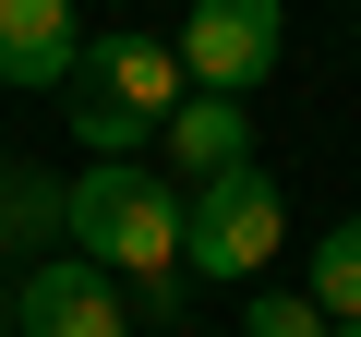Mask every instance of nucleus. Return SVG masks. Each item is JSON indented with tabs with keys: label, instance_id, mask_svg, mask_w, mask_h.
<instances>
[{
	"label": "nucleus",
	"instance_id": "4468645a",
	"mask_svg": "<svg viewBox=\"0 0 361 337\" xmlns=\"http://www.w3.org/2000/svg\"><path fill=\"white\" fill-rule=\"evenodd\" d=\"M0 168H13V157H0Z\"/></svg>",
	"mask_w": 361,
	"mask_h": 337
},
{
	"label": "nucleus",
	"instance_id": "20e7f679",
	"mask_svg": "<svg viewBox=\"0 0 361 337\" xmlns=\"http://www.w3.org/2000/svg\"><path fill=\"white\" fill-rule=\"evenodd\" d=\"M277 37H289V0H193L180 13V73L205 97H253L277 73Z\"/></svg>",
	"mask_w": 361,
	"mask_h": 337
},
{
	"label": "nucleus",
	"instance_id": "f03ea898",
	"mask_svg": "<svg viewBox=\"0 0 361 337\" xmlns=\"http://www.w3.org/2000/svg\"><path fill=\"white\" fill-rule=\"evenodd\" d=\"M73 145H97V157H133V145H157L169 133V109L193 97V73H180V49L169 37H85V61H73Z\"/></svg>",
	"mask_w": 361,
	"mask_h": 337
},
{
	"label": "nucleus",
	"instance_id": "0eeeda50",
	"mask_svg": "<svg viewBox=\"0 0 361 337\" xmlns=\"http://www.w3.org/2000/svg\"><path fill=\"white\" fill-rule=\"evenodd\" d=\"M73 61H85L73 0H0V85L49 97V85H73Z\"/></svg>",
	"mask_w": 361,
	"mask_h": 337
},
{
	"label": "nucleus",
	"instance_id": "39448f33",
	"mask_svg": "<svg viewBox=\"0 0 361 337\" xmlns=\"http://www.w3.org/2000/svg\"><path fill=\"white\" fill-rule=\"evenodd\" d=\"M13 325H25V337H133V289H121L97 253H49V265H25V289H13Z\"/></svg>",
	"mask_w": 361,
	"mask_h": 337
},
{
	"label": "nucleus",
	"instance_id": "f8f14e48",
	"mask_svg": "<svg viewBox=\"0 0 361 337\" xmlns=\"http://www.w3.org/2000/svg\"><path fill=\"white\" fill-rule=\"evenodd\" d=\"M325 337H361V325H325Z\"/></svg>",
	"mask_w": 361,
	"mask_h": 337
},
{
	"label": "nucleus",
	"instance_id": "6e6552de",
	"mask_svg": "<svg viewBox=\"0 0 361 337\" xmlns=\"http://www.w3.org/2000/svg\"><path fill=\"white\" fill-rule=\"evenodd\" d=\"M61 229H73V181H49V168H0V253L61 241Z\"/></svg>",
	"mask_w": 361,
	"mask_h": 337
},
{
	"label": "nucleus",
	"instance_id": "9b49d317",
	"mask_svg": "<svg viewBox=\"0 0 361 337\" xmlns=\"http://www.w3.org/2000/svg\"><path fill=\"white\" fill-rule=\"evenodd\" d=\"M180 301H193V277H133V325L180 337Z\"/></svg>",
	"mask_w": 361,
	"mask_h": 337
},
{
	"label": "nucleus",
	"instance_id": "1a4fd4ad",
	"mask_svg": "<svg viewBox=\"0 0 361 337\" xmlns=\"http://www.w3.org/2000/svg\"><path fill=\"white\" fill-rule=\"evenodd\" d=\"M313 301H325V325H361V217H337L325 241H313V277H301Z\"/></svg>",
	"mask_w": 361,
	"mask_h": 337
},
{
	"label": "nucleus",
	"instance_id": "7ed1b4c3",
	"mask_svg": "<svg viewBox=\"0 0 361 337\" xmlns=\"http://www.w3.org/2000/svg\"><path fill=\"white\" fill-rule=\"evenodd\" d=\"M277 241H289V205H277V181H265V168H229V181H205V193H193V241H180V277L265 289Z\"/></svg>",
	"mask_w": 361,
	"mask_h": 337
},
{
	"label": "nucleus",
	"instance_id": "423d86ee",
	"mask_svg": "<svg viewBox=\"0 0 361 337\" xmlns=\"http://www.w3.org/2000/svg\"><path fill=\"white\" fill-rule=\"evenodd\" d=\"M157 145H169V181H193V193H205V181H229V168H253V109L193 85V97L169 109V133H157Z\"/></svg>",
	"mask_w": 361,
	"mask_h": 337
},
{
	"label": "nucleus",
	"instance_id": "ddd939ff",
	"mask_svg": "<svg viewBox=\"0 0 361 337\" xmlns=\"http://www.w3.org/2000/svg\"><path fill=\"white\" fill-rule=\"evenodd\" d=\"M0 325H13V301H0Z\"/></svg>",
	"mask_w": 361,
	"mask_h": 337
},
{
	"label": "nucleus",
	"instance_id": "9d476101",
	"mask_svg": "<svg viewBox=\"0 0 361 337\" xmlns=\"http://www.w3.org/2000/svg\"><path fill=\"white\" fill-rule=\"evenodd\" d=\"M241 337H325V301H313V289H253Z\"/></svg>",
	"mask_w": 361,
	"mask_h": 337
},
{
	"label": "nucleus",
	"instance_id": "f257e3e1",
	"mask_svg": "<svg viewBox=\"0 0 361 337\" xmlns=\"http://www.w3.org/2000/svg\"><path fill=\"white\" fill-rule=\"evenodd\" d=\"M73 241L133 289V277H180V241H193V193H169L145 157H85L73 168Z\"/></svg>",
	"mask_w": 361,
	"mask_h": 337
}]
</instances>
